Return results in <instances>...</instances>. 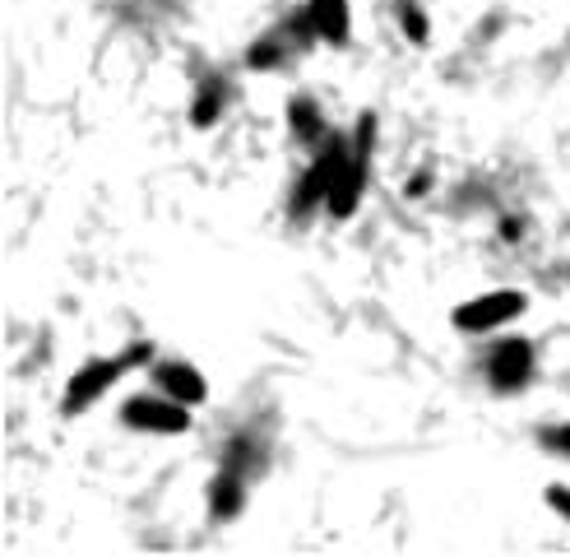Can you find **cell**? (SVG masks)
<instances>
[{"label": "cell", "instance_id": "8fae6325", "mask_svg": "<svg viewBox=\"0 0 570 557\" xmlns=\"http://www.w3.org/2000/svg\"><path fill=\"white\" fill-rule=\"evenodd\" d=\"M288 126H293V135L302 139V145H316V139L330 135V130H325V117H321V107L311 102V98H293V102H288Z\"/></svg>", "mask_w": 570, "mask_h": 557}, {"label": "cell", "instance_id": "5bb4252c", "mask_svg": "<svg viewBox=\"0 0 570 557\" xmlns=\"http://www.w3.org/2000/svg\"><path fill=\"white\" fill-rule=\"evenodd\" d=\"M372 149H376V117H372V111H366V117L357 121V135H353V154L372 158Z\"/></svg>", "mask_w": 570, "mask_h": 557}, {"label": "cell", "instance_id": "9a60e30c", "mask_svg": "<svg viewBox=\"0 0 570 557\" xmlns=\"http://www.w3.org/2000/svg\"><path fill=\"white\" fill-rule=\"evenodd\" d=\"M548 446L552 456H570V423H557V428H543V437H538Z\"/></svg>", "mask_w": 570, "mask_h": 557}, {"label": "cell", "instance_id": "277c9868", "mask_svg": "<svg viewBox=\"0 0 570 557\" xmlns=\"http://www.w3.org/2000/svg\"><path fill=\"white\" fill-rule=\"evenodd\" d=\"M353 149L344 145L338 135H325V149L311 158V167L302 173V182H297V190H293V218H306L311 209H325V201H330V182H334V173H338V163H344Z\"/></svg>", "mask_w": 570, "mask_h": 557}, {"label": "cell", "instance_id": "7c38bea8", "mask_svg": "<svg viewBox=\"0 0 570 557\" xmlns=\"http://www.w3.org/2000/svg\"><path fill=\"white\" fill-rule=\"evenodd\" d=\"M399 23H404V38H409L413 47L432 42V23H426L422 6H413V0H399Z\"/></svg>", "mask_w": 570, "mask_h": 557}, {"label": "cell", "instance_id": "9c48e42d", "mask_svg": "<svg viewBox=\"0 0 570 557\" xmlns=\"http://www.w3.org/2000/svg\"><path fill=\"white\" fill-rule=\"evenodd\" d=\"M242 507H246V473L223 465L214 473V483H209V516L214 520H233V516H242Z\"/></svg>", "mask_w": 570, "mask_h": 557}, {"label": "cell", "instance_id": "2e32d148", "mask_svg": "<svg viewBox=\"0 0 570 557\" xmlns=\"http://www.w3.org/2000/svg\"><path fill=\"white\" fill-rule=\"evenodd\" d=\"M548 507H552L557 516H566V520H570V488H561V483H557V488H548Z\"/></svg>", "mask_w": 570, "mask_h": 557}, {"label": "cell", "instance_id": "52a82bcc", "mask_svg": "<svg viewBox=\"0 0 570 557\" xmlns=\"http://www.w3.org/2000/svg\"><path fill=\"white\" fill-rule=\"evenodd\" d=\"M366 163H372V158H362V154H348L344 163H338V173L330 182V201H325V209L334 218H353L362 190H366Z\"/></svg>", "mask_w": 570, "mask_h": 557}, {"label": "cell", "instance_id": "3957f363", "mask_svg": "<svg viewBox=\"0 0 570 557\" xmlns=\"http://www.w3.org/2000/svg\"><path fill=\"white\" fill-rule=\"evenodd\" d=\"M121 423L130 432H149V437H181L190 432V404L173 400V395H135L121 404Z\"/></svg>", "mask_w": 570, "mask_h": 557}, {"label": "cell", "instance_id": "4fadbf2b", "mask_svg": "<svg viewBox=\"0 0 570 557\" xmlns=\"http://www.w3.org/2000/svg\"><path fill=\"white\" fill-rule=\"evenodd\" d=\"M223 465H227V469H242V473H250L255 465H261V451H255V441H250V432H237V437H233V446H227V456H223Z\"/></svg>", "mask_w": 570, "mask_h": 557}, {"label": "cell", "instance_id": "e0dca14e", "mask_svg": "<svg viewBox=\"0 0 570 557\" xmlns=\"http://www.w3.org/2000/svg\"><path fill=\"white\" fill-rule=\"evenodd\" d=\"M426 190H432V177H426V173H417V177L409 182V195H426Z\"/></svg>", "mask_w": 570, "mask_h": 557}, {"label": "cell", "instance_id": "6da1fadb", "mask_svg": "<svg viewBox=\"0 0 570 557\" xmlns=\"http://www.w3.org/2000/svg\"><path fill=\"white\" fill-rule=\"evenodd\" d=\"M149 358H154V344H149V340H145V344H130V349L117 353V358H89V362H83V368L70 377L66 400H61V413L75 418V413H83L89 404H98L130 368H139V362H149Z\"/></svg>", "mask_w": 570, "mask_h": 557}, {"label": "cell", "instance_id": "8992f818", "mask_svg": "<svg viewBox=\"0 0 570 557\" xmlns=\"http://www.w3.org/2000/svg\"><path fill=\"white\" fill-rule=\"evenodd\" d=\"M154 385L163 390V395H173V400H181V404H190V409H199L209 400V381L199 377L190 362H181V358H173V362H158L154 368Z\"/></svg>", "mask_w": 570, "mask_h": 557}, {"label": "cell", "instance_id": "ba28073f", "mask_svg": "<svg viewBox=\"0 0 570 557\" xmlns=\"http://www.w3.org/2000/svg\"><path fill=\"white\" fill-rule=\"evenodd\" d=\"M306 19L316 28L325 47H348L353 42V10L348 0H306Z\"/></svg>", "mask_w": 570, "mask_h": 557}, {"label": "cell", "instance_id": "7a4b0ae2", "mask_svg": "<svg viewBox=\"0 0 570 557\" xmlns=\"http://www.w3.org/2000/svg\"><path fill=\"white\" fill-rule=\"evenodd\" d=\"M524 306H529V297L520 289H492V293H478V297L460 302L450 321L464 334H492V330L510 325L515 316H524Z\"/></svg>", "mask_w": 570, "mask_h": 557}, {"label": "cell", "instance_id": "30bf717a", "mask_svg": "<svg viewBox=\"0 0 570 557\" xmlns=\"http://www.w3.org/2000/svg\"><path fill=\"white\" fill-rule=\"evenodd\" d=\"M223 107H227V79H205L195 89V98H190V126L195 130H214L218 126V117H223Z\"/></svg>", "mask_w": 570, "mask_h": 557}, {"label": "cell", "instance_id": "5b68a950", "mask_svg": "<svg viewBox=\"0 0 570 557\" xmlns=\"http://www.w3.org/2000/svg\"><path fill=\"white\" fill-rule=\"evenodd\" d=\"M533 372H538L533 344L520 340V334H510V340H501L488 353V385L497 390V395H520V390L533 381Z\"/></svg>", "mask_w": 570, "mask_h": 557}]
</instances>
